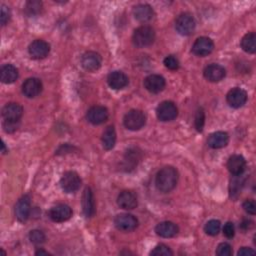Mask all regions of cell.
Listing matches in <instances>:
<instances>
[{
	"mask_svg": "<svg viewBox=\"0 0 256 256\" xmlns=\"http://www.w3.org/2000/svg\"><path fill=\"white\" fill-rule=\"evenodd\" d=\"M178 182V172L172 166H165L161 168L155 178V185L157 189L163 193L173 190Z\"/></svg>",
	"mask_w": 256,
	"mask_h": 256,
	"instance_id": "1",
	"label": "cell"
},
{
	"mask_svg": "<svg viewBox=\"0 0 256 256\" xmlns=\"http://www.w3.org/2000/svg\"><path fill=\"white\" fill-rule=\"evenodd\" d=\"M155 39L154 29L148 25L139 26L134 30L132 41L136 47L143 48L151 45Z\"/></svg>",
	"mask_w": 256,
	"mask_h": 256,
	"instance_id": "2",
	"label": "cell"
},
{
	"mask_svg": "<svg viewBox=\"0 0 256 256\" xmlns=\"http://www.w3.org/2000/svg\"><path fill=\"white\" fill-rule=\"evenodd\" d=\"M146 122V117L144 115V113L141 110H137V109H132L130 111H128L123 119V123L124 126L132 131H136V130H140Z\"/></svg>",
	"mask_w": 256,
	"mask_h": 256,
	"instance_id": "3",
	"label": "cell"
},
{
	"mask_svg": "<svg viewBox=\"0 0 256 256\" xmlns=\"http://www.w3.org/2000/svg\"><path fill=\"white\" fill-rule=\"evenodd\" d=\"M195 26V19L190 13H181L175 20V29L183 36L190 35L194 31Z\"/></svg>",
	"mask_w": 256,
	"mask_h": 256,
	"instance_id": "4",
	"label": "cell"
},
{
	"mask_svg": "<svg viewBox=\"0 0 256 256\" xmlns=\"http://www.w3.org/2000/svg\"><path fill=\"white\" fill-rule=\"evenodd\" d=\"M156 115L160 121H171L177 117L178 108L172 101H163L157 106Z\"/></svg>",
	"mask_w": 256,
	"mask_h": 256,
	"instance_id": "5",
	"label": "cell"
},
{
	"mask_svg": "<svg viewBox=\"0 0 256 256\" xmlns=\"http://www.w3.org/2000/svg\"><path fill=\"white\" fill-rule=\"evenodd\" d=\"M60 185L64 192L73 193L80 188L81 179L76 172L68 171L62 175L60 179Z\"/></svg>",
	"mask_w": 256,
	"mask_h": 256,
	"instance_id": "6",
	"label": "cell"
},
{
	"mask_svg": "<svg viewBox=\"0 0 256 256\" xmlns=\"http://www.w3.org/2000/svg\"><path fill=\"white\" fill-rule=\"evenodd\" d=\"M114 225L118 230L129 232L134 230L138 226V220L132 214L123 213L115 217Z\"/></svg>",
	"mask_w": 256,
	"mask_h": 256,
	"instance_id": "7",
	"label": "cell"
},
{
	"mask_svg": "<svg viewBox=\"0 0 256 256\" xmlns=\"http://www.w3.org/2000/svg\"><path fill=\"white\" fill-rule=\"evenodd\" d=\"M72 216V209L67 204H57L49 210V217L54 222H65Z\"/></svg>",
	"mask_w": 256,
	"mask_h": 256,
	"instance_id": "8",
	"label": "cell"
},
{
	"mask_svg": "<svg viewBox=\"0 0 256 256\" xmlns=\"http://www.w3.org/2000/svg\"><path fill=\"white\" fill-rule=\"evenodd\" d=\"M101 63H102L101 56L94 51L85 52L81 57L82 67L89 72H94L98 70L101 67Z\"/></svg>",
	"mask_w": 256,
	"mask_h": 256,
	"instance_id": "9",
	"label": "cell"
},
{
	"mask_svg": "<svg viewBox=\"0 0 256 256\" xmlns=\"http://www.w3.org/2000/svg\"><path fill=\"white\" fill-rule=\"evenodd\" d=\"M28 52L30 56L34 59H43L50 52V45L41 39L34 40L28 47Z\"/></svg>",
	"mask_w": 256,
	"mask_h": 256,
	"instance_id": "10",
	"label": "cell"
},
{
	"mask_svg": "<svg viewBox=\"0 0 256 256\" xmlns=\"http://www.w3.org/2000/svg\"><path fill=\"white\" fill-rule=\"evenodd\" d=\"M227 103L233 108H240L242 107L247 101V93L245 90L235 87L229 90L226 95Z\"/></svg>",
	"mask_w": 256,
	"mask_h": 256,
	"instance_id": "11",
	"label": "cell"
},
{
	"mask_svg": "<svg viewBox=\"0 0 256 256\" xmlns=\"http://www.w3.org/2000/svg\"><path fill=\"white\" fill-rule=\"evenodd\" d=\"M214 49L213 41L208 37H199L192 46V52L197 56H207Z\"/></svg>",
	"mask_w": 256,
	"mask_h": 256,
	"instance_id": "12",
	"label": "cell"
},
{
	"mask_svg": "<svg viewBox=\"0 0 256 256\" xmlns=\"http://www.w3.org/2000/svg\"><path fill=\"white\" fill-rule=\"evenodd\" d=\"M42 88L41 80L36 77H31L26 79L22 84V93L28 98H34L41 93Z\"/></svg>",
	"mask_w": 256,
	"mask_h": 256,
	"instance_id": "13",
	"label": "cell"
},
{
	"mask_svg": "<svg viewBox=\"0 0 256 256\" xmlns=\"http://www.w3.org/2000/svg\"><path fill=\"white\" fill-rule=\"evenodd\" d=\"M108 118V110L104 106H93L87 111V119L94 125L104 123Z\"/></svg>",
	"mask_w": 256,
	"mask_h": 256,
	"instance_id": "14",
	"label": "cell"
},
{
	"mask_svg": "<svg viewBox=\"0 0 256 256\" xmlns=\"http://www.w3.org/2000/svg\"><path fill=\"white\" fill-rule=\"evenodd\" d=\"M165 79L158 74H151L144 79V87L151 93H159L165 88Z\"/></svg>",
	"mask_w": 256,
	"mask_h": 256,
	"instance_id": "15",
	"label": "cell"
},
{
	"mask_svg": "<svg viewBox=\"0 0 256 256\" xmlns=\"http://www.w3.org/2000/svg\"><path fill=\"white\" fill-rule=\"evenodd\" d=\"M30 210H31L30 198L29 196L25 195L21 197L15 205V216L18 219V221L25 222L29 218Z\"/></svg>",
	"mask_w": 256,
	"mask_h": 256,
	"instance_id": "16",
	"label": "cell"
},
{
	"mask_svg": "<svg viewBox=\"0 0 256 256\" xmlns=\"http://www.w3.org/2000/svg\"><path fill=\"white\" fill-rule=\"evenodd\" d=\"M23 114V108L18 103L6 104L2 109V117L6 121L19 122Z\"/></svg>",
	"mask_w": 256,
	"mask_h": 256,
	"instance_id": "17",
	"label": "cell"
},
{
	"mask_svg": "<svg viewBox=\"0 0 256 256\" xmlns=\"http://www.w3.org/2000/svg\"><path fill=\"white\" fill-rule=\"evenodd\" d=\"M203 74H204V77L208 81L219 82L225 77L226 71H225L224 67L219 64H210L205 67Z\"/></svg>",
	"mask_w": 256,
	"mask_h": 256,
	"instance_id": "18",
	"label": "cell"
},
{
	"mask_svg": "<svg viewBox=\"0 0 256 256\" xmlns=\"http://www.w3.org/2000/svg\"><path fill=\"white\" fill-rule=\"evenodd\" d=\"M128 77L121 71H113L107 76V83L110 88L114 90H120L127 86Z\"/></svg>",
	"mask_w": 256,
	"mask_h": 256,
	"instance_id": "19",
	"label": "cell"
},
{
	"mask_svg": "<svg viewBox=\"0 0 256 256\" xmlns=\"http://www.w3.org/2000/svg\"><path fill=\"white\" fill-rule=\"evenodd\" d=\"M117 204L122 209L132 210L137 206V197L133 192L124 190L118 195Z\"/></svg>",
	"mask_w": 256,
	"mask_h": 256,
	"instance_id": "20",
	"label": "cell"
},
{
	"mask_svg": "<svg viewBox=\"0 0 256 256\" xmlns=\"http://www.w3.org/2000/svg\"><path fill=\"white\" fill-rule=\"evenodd\" d=\"M227 168L231 174L241 175L246 168V161L241 155H232L227 161Z\"/></svg>",
	"mask_w": 256,
	"mask_h": 256,
	"instance_id": "21",
	"label": "cell"
},
{
	"mask_svg": "<svg viewBox=\"0 0 256 256\" xmlns=\"http://www.w3.org/2000/svg\"><path fill=\"white\" fill-rule=\"evenodd\" d=\"M178 226L171 221H163L156 225L155 232L163 238H171L178 233Z\"/></svg>",
	"mask_w": 256,
	"mask_h": 256,
	"instance_id": "22",
	"label": "cell"
},
{
	"mask_svg": "<svg viewBox=\"0 0 256 256\" xmlns=\"http://www.w3.org/2000/svg\"><path fill=\"white\" fill-rule=\"evenodd\" d=\"M82 209L86 217H92L95 214V201L90 188H85L82 196Z\"/></svg>",
	"mask_w": 256,
	"mask_h": 256,
	"instance_id": "23",
	"label": "cell"
},
{
	"mask_svg": "<svg viewBox=\"0 0 256 256\" xmlns=\"http://www.w3.org/2000/svg\"><path fill=\"white\" fill-rule=\"evenodd\" d=\"M229 142V135L224 131H217L212 133L208 138V145L213 149H219L225 147Z\"/></svg>",
	"mask_w": 256,
	"mask_h": 256,
	"instance_id": "24",
	"label": "cell"
},
{
	"mask_svg": "<svg viewBox=\"0 0 256 256\" xmlns=\"http://www.w3.org/2000/svg\"><path fill=\"white\" fill-rule=\"evenodd\" d=\"M134 17L140 22H148L154 16L152 7L148 4H138L133 9Z\"/></svg>",
	"mask_w": 256,
	"mask_h": 256,
	"instance_id": "25",
	"label": "cell"
},
{
	"mask_svg": "<svg viewBox=\"0 0 256 256\" xmlns=\"http://www.w3.org/2000/svg\"><path fill=\"white\" fill-rule=\"evenodd\" d=\"M18 78V69L12 64H5L0 69V79L5 84L15 82Z\"/></svg>",
	"mask_w": 256,
	"mask_h": 256,
	"instance_id": "26",
	"label": "cell"
},
{
	"mask_svg": "<svg viewBox=\"0 0 256 256\" xmlns=\"http://www.w3.org/2000/svg\"><path fill=\"white\" fill-rule=\"evenodd\" d=\"M116 142V131L113 126H108L102 134V145L106 150H110L114 147Z\"/></svg>",
	"mask_w": 256,
	"mask_h": 256,
	"instance_id": "27",
	"label": "cell"
},
{
	"mask_svg": "<svg viewBox=\"0 0 256 256\" xmlns=\"http://www.w3.org/2000/svg\"><path fill=\"white\" fill-rule=\"evenodd\" d=\"M241 48L250 54L255 53L256 51V35L254 32L247 33L241 39Z\"/></svg>",
	"mask_w": 256,
	"mask_h": 256,
	"instance_id": "28",
	"label": "cell"
},
{
	"mask_svg": "<svg viewBox=\"0 0 256 256\" xmlns=\"http://www.w3.org/2000/svg\"><path fill=\"white\" fill-rule=\"evenodd\" d=\"M139 152H137L136 149H129L124 156V168H126L127 171L134 169L139 161Z\"/></svg>",
	"mask_w": 256,
	"mask_h": 256,
	"instance_id": "29",
	"label": "cell"
},
{
	"mask_svg": "<svg viewBox=\"0 0 256 256\" xmlns=\"http://www.w3.org/2000/svg\"><path fill=\"white\" fill-rule=\"evenodd\" d=\"M42 8V2L36 0H30L25 4V12L28 16H34L39 14Z\"/></svg>",
	"mask_w": 256,
	"mask_h": 256,
	"instance_id": "30",
	"label": "cell"
},
{
	"mask_svg": "<svg viewBox=\"0 0 256 256\" xmlns=\"http://www.w3.org/2000/svg\"><path fill=\"white\" fill-rule=\"evenodd\" d=\"M220 228H221L220 221L216 220V219H212V220H209L205 224L204 231L206 232V234H208L210 236H215V235H217L219 233Z\"/></svg>",
	"mask_w": 256,
	"mask_h": 256,
	"instance_id": "31",
	"label": "cell"
},
{
	"mask_svg": "<svg viewBox=\"0 0 256 256\" xmlns=\"http://www.w3.org/2000/svg\"><path fill=\"white\" fill-rule=\"evenodd\" d=\"M150 255H152V256H171V255H173V252L165 244H159L150 252Z\"/></svg>",
	"mask_w": 256,
	"mask_h": 256,
	"instance_id": "32",
	"label": "cell"
},
{
	"mask_svg": "<svg viewBox=\"0 0 256 256\" xmlns=\"http://www.w3.org/2000/svg\"><path fill=\"white\" fill-rule=\"evenodd\" d=\"M29 239L33 244L36 245H40L42 243L45 242V235L42 231L38 230V229H34L31 230L29 233Z\"/></svg>",
	"mask_w": 256,
	"mask_h": 256,
	"instance_id": "33",
	"label": "cell"
},
{
	"mask_svg": "<svg viewBox=\"0 0 256 256\" xmlns=\"http://www.w3.org/2000/svg\"><path fill=\"white\" fill-rule=\"evenodd\" d=\"M195 128L197 131L201 132L204 127V122H205V113L203 108H199L195 114Z\"/></svg>",
	"mask_w": 256,
	"mask_h": 256,
	"instance_id": "34",
	"label": "cell"
},
{
	"mask_svg": "<svg viewBox=\"0 0 256 256\" xmlns=\"http://www.w3.org/2000/svg\"><path fill=\"white\" fill-rule=\"evenodd\" d=\"M216 254L218 256H231L232 255V247H231V245L226 243V242L220 243L217 246Z\"/></svg>",
	"mask_w": 256,
	"mask_h": 256,
	"instance_id": "35",
	"label": "cell"
},
{
	"mask_svg": "<svg viewBox=\"0 0 256 256\" xmlns=\"http://www.w3.org/2000/svg\"><path fill=\"white\" fill-rule=\"evenodd\" d=\"M163 63L165 65V67L170 70H176L179 68V61L173 55H169V56L165 57Z\"/></svg>",
	"mask_w": 256,
	"mask_h": 256,
	"instance_id": "36",
	"label": "cell"
},
{
	"mask_svg": "<svg viewBox=\"0 0 256 256\" xmlns=\"http://www.w3.org/2000/svg\"><path fill=\"white\" fill-rule=\"evenodd\" d=\"M243 208L250 215H254L256 213V204L255 201L252 199L245 200L243 203Z\"/></svg>",
	"mask_w": 256,
	"mask_h": 256,
	"instance_id": "37",
	"label": "cell"
},
{
	"mask_svg": "<svg viewBox=\"0 0 256 256\" xmlns=\"http://www.w3.org/2000/svg\"><path fill=\"white\" fill-rule=\"evenodd\" d=\"M11 16L10 10L6 5H1V16H0V20H1V25L4 26L6 25V23L9 21Z\"/></svg>",
	"mask_w": 256,
	"mask_h": 256,
	"instance_id": "38",
	"label": "cell"
},
{
	"mask_svg": "<svg viewBox=\"0 0 256 256\" xmlns=\"http://www.w3.org/2000/svg\"><path fill=\"white\" fill-rule=\"evenodd\" d=\"M223 234L227 238H232L235 234V227L232 222H226L223 226Z\"/></svg>",
	"mask_w": 256,
	"mask_h": 256,
	"instance_id": "39",
	"label": "cell"
},
{
	"mask_svg": "<svg viewBox=\"0 0 256 256\" xmlns=\"http://www.w3.org/2000/svg\"><path fill=\"white\" fill-rule=\"evenodd\" d=\"M18 126H19V122L6 121V120L3 121V128L8 133H11V132H14L15 130H17Z\"/></svg>",
	"mask_w": 256,
	"mask_h": 256,
	"instance_id": "40",
	"label": "cell"
},
{
	"mask_svg": "<svg viewBox=\"0 0 256 256\" xmlns=\"http://www.w3.org/2000/svg\"><path fill=\"white\" fill-rule=\"evenodd\" d=\"M256 252L249 247H242L241 249H239L238 251V256H249V255H254Z\"/></svg>",
	"mask_w": 256,
	"mask_h": 256,
	"instance_id": "41",
	"label": "cell"
},
{
	"mask_svg": "<svg viewBox=\"0 0 256 256\" xmlns=\"http://www.w3.org/2000/svg\"><path fill=\"white\" fill-rule=\"evenodd\" d=\"M35 254H36V255H42V254H45V255H47V254H48V252H47V251H44V250H41V249H40V250L36 251V252H35Z\"/></svg>",
	"mask_w": 256,
	"mask_h": 256,
	"instance_id": "42",
	"label": "cell"
}]
</instances>
